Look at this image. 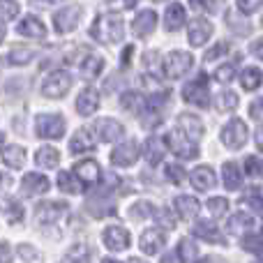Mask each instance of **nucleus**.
Listing matches in <instances>:
<instances>
[{
    "label": "nucleus",
    "mask_w": 263,
    "mask_h": 263,
    "mask_svg": "<svg viewBox=\"0 0 263 263\" xmlns=\"http://www.w3.org/2000/svg\"><path fill=\"white\" fill-rule=\"evenodd\" d=\"M92 35L102 42H109V44H120L125 37V28H123V14L118 12H109L104 16L97 18V26L92 30Z\"/></svg>",
    "instance_id": "f257e3e1"
},
{
    "label": "nucleus",
    "mask_w": 263,
    "mask_h": 263,
    "mask_svg": "<svg viewBox=\"0 0 263 263\" xmlns=\"http://www.w3.org/2000/svg\"><path fill=\"white\" fill-rule=\"evenodd\" d=\"M69 88H72V77L63 69H58V72H51L46 81L42 83V95L49 97V100H60V97L67 95Z\"/></svg>",
    "instance_id": "f03ea898"
},
{
    "label": "nucleus",
    "mask_w": 263,
    "mask_h": 263,
    "mask_svg": "<svg viewBox=\"0 0 263 263\" xmlns=\"http://www.w3.org/2000/svg\"><path fill=\"white\" fill-rule=\"evenodd\" d=\"M247 139H250V129H247L245 120H240V118H233L222 129V143L231 150H240L247 143Z\"/></svg>",
    "instance_id": "7ed1b4c3"
},
{
    "label": "nucleus",
    "mask_w": 263,
    "mask_h": 263,
    "mask_svg": "<svg viewBox=\"0 0 263 263\" xmlns=\"http://www.w3.org/2000/svg\"><path fill=\"white\" fill-rule=\"evenodd\" d=\"M192 65H194L192 53H187V51H171L166 55V60H164V72H166L168 79H180L190 72Z\"/></svg>",
    "instance_id": "20e7f679"
},
{
    "label": "nucleus",
    "mask_w": 263,
    "mask_h": 263,
    "mask_svg": "<svg viewBox=\"0 0 263 263\" xmlns=\"http://www.w3.org/2000/svg\"><path fill=\"white\" fill-rule=\"evenodd\" d=\"M37 136L42 139H60L65 134V118L58 114H46L37 118Z\"/></svg>",
    "instance_id": "39448f33"
},
{
    "label": "nucleus",
    "mask_w": 263,
    "mask_h": 263,
    "mask_svg": "<svg viewBox=\"0 0 263 263\" xmlns=\"http://www.w3.org/2000/svg\"><path fill=\"white\" fill-rule=\"evenodd\" d=\"M182 97H185L190 104H196L201 106V109H205V106L210 104V95H208V83H205V77H199L196 81L187 83L185 90H182Z\"/></svg>",
    "instance_id": "423d86ee"
},
{
    "label": "nucleus",
    "mask_w": 263,
    "mask_h": 263,
    "mask_svg": "<svg viewBox=\"0 0 263 263\" xmlns=\"http://www.w3.org/2000/svg\"><path fill=\"white\" fill-rule=\"evenodd\" d=\"M79 18H81V7L72 5V7H63L60 12H55L53 23L58 32H72L79 26Z\"/></svg>",
    "instance_id": "0eeeda50"
},
{
    "label": "nucleus",
    "mask_w": 263,
    "mask_h": 263,
    "mask_svg": "<svg viewBox=\"0 0 263 263\" xmlns=\"http://www.w3.org/2000/svg\"><path fill=\"white\" fill-rule=\"evenodd\" d=\"M102 240H104V245L109 247V250L120 252V250H127L129 233H127V229H123V227H106L104 233H102Z\"/></svg>",
    "instance_id": "6e6552de"
},
{
    "label": "nucleus",
    "mask_w": 263,
    "mask_h": 263,
    "mask_svg": "<svg viewBox=\"0 0 263 263\" xmlns=\"http://www.w3.org/2000/svg\"><path fill=\"white\" fill-rule=\"evenodd\" d=\"M139 145H136V141H125L123 145H118V148L114 150V155H111V162L116 164V166H132V164L139 159Z\"/></svg>",
    "instance_id": "1a4fd4ad"
},
{
    "label": "nucleus",
    "mask_w": 263,
    "mask_h": 263,
    "mask_svg": "<svg viewBox=\"0 0 263 263\" xmlns=\"http://www.w3.org/2000/svg\"><path fill=\"white\" fill-rule=\"evenodd\" d=\"M141 153H143V157L148 159V164H159L164 159V155H166V143H164L159 136H150V139L143 141Z\"/></svg>",
    "instance_id": "9d476101"
},
{
    "label": "nucleus",
    "mask_w": 263,
    "mask_h": 263,
    "mask_svg": "<svg viewBox=\"0 0 263 263\" xmlns=\"http://www.w3.org/2000/svg\"><path fill=\"white\" fill-rule=\"evenodd\" d=\"M21 190L28 196H40L44 192H49V178L42 173H26L21 180Z\"/></svg>",
    "instance_id": "9b49d317"
},
{
    "label": "nucleus",
    "mask_w": 263,
    "mask_h": 263,
    "mask_svg": "<svg viewBox=\"0 0 263 263\" xmlns=\"http://www.w3.org/2000/svg\"><path fill=\"white\" fill-rule=\"evenodd\" d=\"M168 145H171L173 150H176L178 155H180L182 159H192L196 153H199V148L194 145V141L187 139L185 134H178V132H173V134H168Z\"/></svg>",
    "instance_id": "f8f14e48"
},
{
    "label": "nucleus",
    "mask_w": 263,
    "mask_h": 263,
    "mask_svg": "<svg viewBox=\"0 0 263 263\" xmlns=\"http://www.w3.org/2000/svg\"><path fill=\"white\" fill-rule=\"evenodd\" d=\"M164 242H166V236H164L159 229H145V231L141 233V250L150 256L157 254L164 247Z\"/></svg>",
    "instance_id": "ddd939ff"
},
{
    "label": "nucleus",
    "mask_w": 263,
    "mask_h": 263,
    "mask_svg": "<svg viewBox=\"0 0 263 263\" xmlns=\"http://www.w3.org/2000/svg\"><path fill=\"white\" fill-rule=\"evenodd\" d=\"M95 145H97V139L92 136V129H88V127H81L77 134L72 136V141H69V150H72L74 155L90 153Z\"/></svg>",
    "instance_id": "4468645a"
},
{
    "label": "nucleus",
    "mask_w": 263,
    "mask_h": 263,
    "mask_svg": "<svg viewBox=\"0 0 263 263\" xmlns=\"http://www.w3.org/2000/svg\"><path fill=\"white\" fill-rule=\"evenodd\" d=\"M213 35V23L205 21V18H194L190 26V42L192 46H201L210 40Z\"/></svg>",
    "instance_id": "2eb2a0df"
},
{
    "label": "nucleus",
    "mask_w": 263,
    "mask_h": 263,
    "mask_svg": "<svg viewBox=\"0 0 263 263\" xmlns=\"http://www.w3.org/2000/svg\"><path fill=\"white\" fill-rule=\"evenodd\" d=\"M97 109H100V92L95 88H86L77 100V111L81 116H92Z\"/></svg>",
    "instance_id": "dca6fc26"
},
{
    "label": "nucleus",
    "mask_w": 263,
    "mask_h": 263,
    "mask_svg": "<svg viewBox=\"0 0 263 263\" xmlns=\"http://www.w3.org/2000/svg\"><path fill=\"white\" fill-rule=\"evenodd\" d=\"M178 129L192 141L203 136V123H201L196 116H190V114H182L180 118H178Z\"/></svg>",
    "instance_id": "f3484780"
},
{
    "label": "nucleus",
    "mask_w": 263,
    "mask_h": 263,
    "mask_svg": "<svg viewBox=\"0 0 263 263\" xmlns=\"http://www.w3.org/2000/svg\"><path fill=\"white\" fill-rule=\"evenodd\" d=\"M97 132H100V139L102 141L111 143V141L120 139V136L125 134V127L116 118H104V120H100V123H97Z\"/></svg>",
    "instance_id": "a211bd4d"
},
{
    "label": "nucleus",
    "mask_w": 263,
    "mask_h": 263,
    "mask_svg": "<svg viewBox=\"0 0 263 263\" xmlns=\"http://www.w3.org/2000/svg\"><path fill=\"white\" fill-rule=\"evenodd\" d=\"M155 26H157V14H155L153 9H143V12L134 18V35H139V37L150 35V32L155 30Z\"/></svg>",
    "instance_id": "6ab92c4d"
},
{
    "label": "nucleus",
    "mask_w": 263,
    "mask_h": 263,
    "mask_svg": "<svg viewBox=\"0 0 263 263\" xmlns=\"http://www.w3.org/2000/svg\"><path fill=\"white\" fill-rule=\"evenodd\" d=\"M74 173L79 176V180L81 182H97L100 180V164L95 162V159H83V162H79L77 166H74Z\"/></svg>",
    "instance_id": "aec40b11"
},
{
    "label": "nucleus",
    "mask_w": 263,
    "mask_h": 263,
    "mask_svg": "<svg viewBox=\"0 0 263 263\" xmlns=\"http://www.w3.org/2000/svg\"><path fill=\"white\" fill-rule=\"evenodd\" d=\"M67 210L65 203H58V201H51V203H42L37 208V222L40 224H49V222H55L60 215Z\"/></svg>",
    "instance_id": "412c9836"
},
{
    "label": "nucleus",
    "mask_w": 263,
    "mask_h": 263,
    "mask_svg": "<svg viewBox=\"0 0 263 263\" xmlns=\"http://www.w3.org/2000/svg\"><path fill=\"white\" fill-rule=\"evenodd\" d=\"M192 185L201 192H208L210 187H215V171L210 166H196L192 171Z\"/></svg>",
    "instance_id": "4be33fe9"
},
{
    "label": "nucleus",
    "mask_w": 263,
    "mask_h": 263,
    "mask_svg": "<svg viewBox=\"0 0 263 263\" xmlns=\"http://www.w3.org/2000/svg\"><path fill=\"white\" fill-rule=\"evenodd\" d=\"M185 18H187L185 7L180 3H171L166 7V14H164V26H166V30H178L185 23Z\"/></svg>",
    "instance_id": "5701e85b"
},
{
    "label": "nucleus",
    "mask_w": 263,
    "mask_h": 263,
    "mask_svg": "<svg viewBox=\"0 0 263 263\" xmlns=\"http://www.w3.org/2000/svg\"><path fill=\"white\" fill-rule=\"evenodd\" d=\"M16 30H18V35H23V37H35V40H40V37L46 35L44 23H42L37 16H26L21 23H18Z\"/></svg>",
    "instance_id": "b1692460"
},
{
    "label": "nucleus",
    "mask_w": 263,
    "mask_h": 263,
    "mask_svg": "<svg viewBox=\"0 0 263 263\" xmlns=\"http://www.w3.org/2000/svg\"><path fill=\"white\" fill-rule=\"evenodd\" d=\"M254 229H256V219L245 210L236 213L229 219V231L231 233H245V231H254Z\"/></svg>",
    "instance_id": "393cba45"
},
{
    "label": "nucleus",
    "mask_w": 263,
    "mask_h": 263,
    "mask_svg": "<svg viewBox=\"0 0 263 263\" xmlns=\"http://www.w3.org/2000/svg\"><path fill=\"white\" fill-rule=\"evenodd\" d=\"M192 231H194V236H196V238H201V240H208V242H219V245H222V242H224V238H222V233L217 231V227H215V224H210V222H205V219H201V222H196Z\"/></svg>",
    "instance_id": "a878e982"
},
{
    "label": "nucleus",
    "mask_w": 263,
    "mask_h": 263,
    "mask_svg": "<svg viewBox=\"0 0 263 263\" xmlns=\"http://www.w3.org/2000/svg\"><path fill=\"white\" fill-rule=\"evenodd\" d=\"M173 205H176V213L180 215L182 219H192L199 215V201L194 199V196H178L176 201H173Z\"/></svg>",
    "instance_id": "bb28decb"
},
{
    "label": "nucleus",
    "mask_w": 263,
    "mask_h": 263,
    "mask_svg": "<svg viewBox=\"0 0 263 263\" xmlns=\"http://www.w3.org/2000/svg\"><path fill=\"white\" fill-rule=\"evenodd\" d=\"M35 162L40 164L42 168H55L58 166V162H60V153L55 148H51V145H44V148L37 150Z\"/></svg>",
    "instance_id": "cd10ccee"
},
{
    "label": "nucleus",
    "mask_w": 263,
    "mask_h": 263,
    "mask_svg": "<svg viewBox=\"0 0 263 263\" xmlns=\"http://www.w3.org/2000/svg\"><path fill=\"white\" fill-rule=\"evenodd\" d=\"M3 159L9 168H21L26 164V150L21 145H9V148H5Z\"/></svg>",
    "instance_id": "c85d7f7f"
},
{
    "label": "nucleus",
    "mask_w": 263,
    "mask_h": 263,
    "mask_svg": "<svg viewBox=\"0 0 263 263\" xmlns=\"http://www.w3.org/2000/svg\"><path fill=\"white\" fill-rule=\"evenodd\" d=\"M58 187L63 192H67V194H79V192L83 190L81 180H79L77 173H58Z\"/></svg>",
    "instance_id": "c756f323"
},
{
    "label": "nucleus",
    "mask_w": 263,
    "mask_h": 263,
    "mask_svg": "<svg viewBox=\"0 0 263 263\" xmlns=\"http://www.w3.org/2000/svg\"><path fill=\"white\" fill-rule=\"evenodd\" d=\"M222 173H224V185H227V190H238V187L242 185V176H240V171H238V166L233 162L224 164Z\"/></svg>",
    "instance_id": "7c9ffc66"
},
{
    "label": "nucleus",
    "mask_w": 263,
    "mask_h": 263,
    "mask_svg": "<svg viewBox=\"0 0 263 263\" xmlns=\"http://www.w3.org/2000/svg\"><path fill=\"white\" fill-rule=\"evenodd\" d=\"M240 81H242V88H245V90H256L263 81V74H261L259 67H247L245 72H242Z\"/></svg>",
    "instance_id": "2f4dec72"
},
{
    "label": "nucleus",
    "mask_w": 263,
    "mask_h": 263,
    "mask_svg": "<svg viewBox=\"0 0 263 263\" xmlns=\"http://www.w3.org/2000/svg\"><path fill=\"white\" fill-rule=\"evenodd\" d=\"M102 67H104V60H102L100 55H88V58L83 60V65H81V74L83 77H88V79H92V77H97V74L102 72Z\"/></svg>",
    "instance_id": "473e14b6"
},
{
    "label": "nucleus",
    "mask_w": 263,
    "mask_h": 263,
    "mask_svg": "<svg viewBox=\"0 0 263 263\" xmlns=\"http://www.w3.org/2000/svg\"><path fill=\"white\" fill-rule=\"evenodd\" d=\"M143 104H145V100H143V95L141 92H125L123 97H120V106L123 109H127V111H139L141 114V109H143Z\"/></svg>",
    "instance_id": "72a5a7b5"
},
{
    "label": "nucleus",
    "mask_w": 263,
    "mask_h": 263,
    "mask_svg": "<svg viewBox=\"0 0 263 263\" xmlns=\"http://www.w3.org/2000/svg\"><path fill=\"white\" fill-rule=\"evenodd\" d=\"M143 69L148 74H153V77L162 74V58H159L157 51H148V53L143 55Z\"/></svg>",
    "instance_id": "f704fd0d"
},
{
    "label": "nucleus",
    "mask_w": 263,
    "mask_h": 263,
    "mask_svg": "<svg viewBox=\"0 0 263 263\" xmlns=\"http://www.w3.org/2000/svg\"><path fill=\"white\" fill-rule=\"evenodd\" d=\"M215 106H217L219 111H231L238 106V95L233 90H224L217 95V100H215Z\"/></svg>",
    "instance_id": "c9c22d12"
},
{
    "label": "nucleus",
    "mask_w": 263,
    "mask_h": 263,
    "mask_svg": "<svg viewBox=\"0 0 263 263\" xmlns=\"http://www.w3.org/2000/svg\"><path fill=\"white\" fill-rule=\"evenodd\" d=\"M32 55H35V51L32 49H12L9 51V55H7V60H9V65H26V63H30L32 60Z\"/></svg>",
    "instance_id": "e433bc0d"
},
{
    "label": "nucleus",
    "mask_w": 263,
    "mask_h": 263,
    "mask_svg": "<svg viewBox=\"0 0 263 263\" xmlns=\"http://www.w3.org/2000/svg\"><path fill=\"white\" fill-rule=\"evenodd\" d=\"M178 259H182V261H194L196 256H199V250H196V245L192 240H187V238H182L180 242H178Z\"/></svg>",
    "instance_id": "4c0bfd02"
},
{
    "label": "nucleus",
    "mask_w": 263,
    "mask_h": 263,
    "mask_svg": "<svg viewBox=\"0 0 263 263\" xmlns=\"http://www.w3.org/2000/svg\"><path fill=\"white\" fill-rule=\"evenodd\" d=\"M18 16V5L14 0H0V21L7 23Z\"/></svg>",
    "instance_id": "58836bf2"
},
{
    "label": "nucleus",
    "mask_w": 263,
    "mask_h": 263,
    "mask_svg": "<svg viewBox=\"0 0 263 263\" xmlns=\"http://www.w3.org/2000/svg\"><path fill=\"white\" fill-rule=\"evenodd\" d=\"M153 210H155V205L150 203V201H141V203H136L134 208H132V217L134 219H148V217H153Z\"/></svg>",
    "instance_id": "ea45409f"
},
{
    "label": "nucleus",
    "mask_w": 263,
    "mask_h": 263,
    "mask_svg": "<svg viewBox=\"0 0 263 263\" xmlns=\"http://www.w3.org/2000/svg\"><path fill=\"white\" fill-rule=\"evenodd\" d=\"M208 208H210V215H213V217H222V215L229 210V201L222 199V196H215V199L208 201Z\"/></svg>",
    "instance_id": "a19ab883"
},
{
    "label": "nucleus",
    "mask_w": 263,
    "mask_h": 263,
    "mask_svg": "<svg viewBox=\"0 0 263 263\" xmlns=\"http://www.w3.org/2000/svg\"><path fill=\"white\" fill-rule=\"evenodd\" d=\"M3 205H5V213H7V219H9V222H18V219H23L21 205H18L14 199H7Z\"/></svg>",
    "instance_id": "79ce46f5"
},
{
    "label": "nucleus",
    "mask_w": 263,
    "mask_h": 263,
    "mask_svg": "<svg viewBox=\"0 0 263 263\" xmlns=\"http://www.w3.org/2000/svg\"><path fill=\"white\" fill-rule=\"evenodd\" d=\"M227 53H229V44L227 42H219V44H215L210 51H205L203 60L205 63H213V60H219L222 55H227Z\"/></svg>",
    "instance_id": "37998d69"
},
{
    "label": "nucleus",
    "mask_w": 263,
    "mask_h": 263,
    "mask_svg": "<svg viewBox=\"0 0 263 263\" xmlns=\"http://www.w3.org/2000/svg\"><path fill=\"white\" fill-rule=\"evenodd\" d=\"M233 77H236V67H233V65H222V67L215 69V79L222 83L233 81Z\"/></svg>",
    "instance_id": "c03bdc74"
},
{
    "label": "nucleus",
    "mask_w": 263,
    "mask_h": 263,
    "mask_svg": "<svg viewBox=\"0 0 263 263\" xmlns=\"http://www.w3.org/2000/svg\"><path fill=\"white\" fill-rule=\"evenodd\" d=\"M166 178L171 182H178V185H180V182L185 180V171H182V166H178V164H168L166 166Z\"/></svg>",
    "instance_id": "a18cd8bd"
},
{
    "label": "nucleus",
    "mask_w": 263,
    "mask_h": 263,
    "mask_svg": "<svg viewBox=\"0 0 263 263\" xmlns=\"http://www.w3.org/2000/svg\"><path fill=\"white\" fill-rule=\"evenodd\" d=\"M245 250L254 252V254H261L263 252V238L261 236H247L245 238Z\"/></svg>",
    "instance_id": "49530a36"
},
{
    "label": "nucleus",
    "mask_w": 263,
    "mask_h": 263,
    "mask_svg": "<svg viewBox=\"0 0 263 263\" xmlns=\"http://www.w3.org/2000/svg\"><path fill=\"white\" fill-rule=\"evenodd\" d=\"M245 166H247V173H250V176H263V162L259 157H250L245 162Z\"/></svg>",
    "instance_id": "de8ad7c7"
},
{
    "label": "nucleus",
    "mask_w": 263,
    "mask_h": 263,
    "mask_svg": "<svg viewBox=\"0 0 263 263\" xmlns=\"http://www.w3.org/2000/svg\"><path fill=\"white\" fill-rule=\"evenodd\" d=\"M261 3L263 0H238V9H240L242 14H252L261 7Z\"/></svg>",
    "instance_id": "09e8293b"
},
{
    "label": "nucleus",
    "mask_w": 263,
    "mask_h": 263,
    "mask_svg": "<svg viewBox=\"0 0 263 263\" xmlns=\"http://www.w3.org/2000/svg\"><path fill=\"white\" fill-rule=\"evenodd\" d=\"M18 259H23V261H37V259H40V254H37L35 250H30V245H21V247H18Z\"/></svg>",
    "instance_id": "8fccbe9b"
},
{
    "label": "nucleus",
    "mask_w": 263,
    "mask_h": 263,
    "mask_svg": "<svg viewBox=\"0 0 263 263\" xmlns=\"http://www.w3.org/2000/svg\"><path fill=\"white\" fill-rule=\"evenodd\" d=\"M194 9H205V12H217V0H190Z\"/></svg>",
    "instance_id": "3c124183"
},
{
    "label": "nucleus",
    "mask_w": 263,
    "mask_h": 263,
    "mask_svg": "<svg viewBox=\"0 0 263 263\" xmlns=\"http://www.w3.org/2000/svg\"><path fill=\"white\" fill-rule=\"evenodd\" d=\"M81 247V250H74V252H67V254H65V259L67 261H86V259H90V254H88V250L83 245H79Z\"/></svg>",
    "instance_id": "603ef678"
},
{
    "label": "nucleus",
    "mask_w": 263,
    "mask_h": 263,
    "mask_svg": "<svg viewBox=\"0 0 263 263\" xmlns=\"http://www.w3.org/2000/svg\"><path fill=\"white\" fill-rule=\"evenodd\" d=\"M252 53H254L256 58H263V40H256L254 44H252Z\"/></svg>",
    "instance_id": "864d4df0"
},
{
    "label": "nucleus",
    "mask_w": 263,
    "mask_h": 263,
    "mask_svg": "<svg viewBox=\"0 0 263 263\" xmlns=\"http://www.w3.org/2000/svg\"><path fill=\"white\" fill-rule=\"evenodd\" d=\"M28 3H30V7H37V9L51 7V0H28Z\"/></svg>",
    "instance_id": "5fc2aeb1"
},
{
    "label": "nucleus",
    "mask_w": 263,
    "mask_h": 263,
    "mask_svg": "<svg viewBox=\"0 0 263 263\" xmlns=\"http://www.w3.org/2000/svg\"><path fill=\"white\" fill-rule=\"evenodd\" d=\"M254 141H256V145H259V150L263 153V127L256 129V136H254Z\"/></svg>",
    "instance_id": "6e6d98bb"
},
{
    "label": "nucleus",
    "mask_w": 263,
    "mask_h": 263,
    "mask_svg": "<svg viewBox=\"0 0 263 263\" xmlns=\"http://www.w3.org/2000/svg\"><path fill=\"white\" fill-rule=\"evenodd\" d=\"M3 259H7V245H3V242H0V261Z\"/></svg>",
    "instance_id": "4d7b16f0"
},
{
    "label": "nucleus",
    "mask_w": 263,
    "mask_h": 263,
    "mask_svg": "<svg viewBox=\"0 0 263 263\" xmlns=\"http://www.w3.org/2000/svg\"><path fill=\"white\" fill-rule=\"evenodd\" d=\"M136 3H139V0H125V7H134Z\"/></svg>",
    "instance_id": "13d9d810"
},
{
    "label": "nucleus",
    "mask_w": 263,
    "mask_h": 263,
    "mask_svg": "<svg viewBox=\"0 0 263 263\" xmlns=\"http://www.w3.org/2000/svg\"><path fill=\"white\" fill-rule=\"evenodd\" d=\"M3 145H5V134H0V150H3Z\"/></svg>",
    "instance_id": "bf43d9fd"
},
{
    "label": "nucleus",
    "mask_w": 263,
    "mask_h": 263,
    "mask_svg": "<svg viewBox=\"0 0 263 263\" xmlns=\"http://www.w3.org/2000/svg\"><path fill=\"white\" fill-rule=\"evenodd\" d=\"M3 37H5V30H3V28H0V42H3Z\"/></svg>",
    "instance_id": "052dcab7"
}]
</instances>
